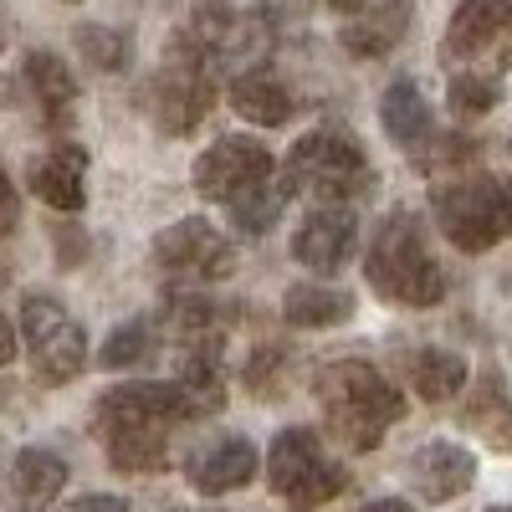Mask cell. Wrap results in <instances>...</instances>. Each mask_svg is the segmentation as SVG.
<instances>
[{
	"label": "cell",
	"mask_w": 512,
	"mask_h": 512,
	"mask_svg": "<svg viewBox=\"0 0 512 512\" xmlns=\"http://www.w3.org/2000/svg\"><path fill=\"white\" fill-rule=\"evenodd\" d=\"M313 395L323 405L328 436L338 446H349V451H374L384 436H390V425L405 415V395L364 359L323 364L318 379H313Z\"/></svg>",
	"instance_id": "3"
},
{
	"label": "cell",
	"mask_w": 512,
	"mask_h": 512,
	"mask_svg": "<svg viewBox=\"0 0 512 512\" xmlns=\"http://www.w3.org/2000/svg\"><path fill=\"white\" fill-rule=\"evenodd\" d=\"M267 487L287 502V512H318L349 487V472L323 456L318 431L287 425V431H277V441L267 451Z\"/></svg>",
	"instance_id": "9"
},
{
	"label": "cell",
	"mask_w": 512,
	"mask_h": 512,
	"mask_svg": "<svg viewBox=\"0 0 512 512\" xmlns=\"http://www.w3.org/2000/svg\"><path fill=\"white\" fill-rule=\"evenodd\" d=\"M149 349H154V333H149V318H128V323H118L113 328V338L103 344V369H134V364H144L149 359Z\"/></svg>",
	"instance_id": "25"
},
{
	"label": "cell",
	"mask_w": 512,
	"mask_h": 512,
	"mask_svg": "<svg viewBox=\"0 0 512 512\" xmlns=\"http://www.w3.org/2000/svg\"><path fill=\"white\" fill-rule=\"evenodd\" d=\"M405 374H410V390L425 405H446L466 390V359L456 349H415L405 359Z\"/></svg>",
	"instance_id": "21"
},
{
	"label": "cell",
	"mask_w": 512,
	"mask_h": 512,
	"mask_svg": "<svg viewBox=\"0 0 512 512\" xmlns=\"http://www.w3.org/2000/svg\"><path fill=\"white\" fill-rule=\"evenodd\" d=\"M487 512H512V502H502V507H487Z\"/></svg>",
	"instance_id": "34"
},
{
	"label": "cell",
	"mask_w": 512,
	"mask_h": 512,
	"mask_svg": "<svg viewBox=\"0 0 512 512\" xmlns=\"http://www.w3.org/2000/svg\"><path fill=\"white\" fill-rule=\"evenodd\" d=\"M451 108L466 113V118H477L487 108H497L502 88H497V77H477V72H451V88H446Z\"/></svg>",
	"instance_id": "27"
},
{
	"label": "cell",
	"mask_w": 512,
	"mask_h": 512,
	"mask_svg": "<svg viewBox=\"0 0 512 512\" xmlns=\"http://www.w3.org/2000/svg\"><path fill=\"white\" fill-rule=\"evenodd\" d=\"M195 190L231 210V226L246 236H267L292 190L282 185V164L262 139H221L195 159Z\"/></svg>",
	"instance_id": "2"
},
{
	"label": "cell",
	"mask_w": 512,
	"mask_h": 512,
	"mask_svg": "<svg viewBox=\"0 0 512 512\" xmlns=\"http://www.w3.org/2000/svg\"><path fill=\"white\" fill-rule=\"evenodd\" d=\"M256 466H262V456H256V446H251L246 436H221L216 446H205V451H195V456H190L185 477H190V487H195V492L221 497V492L246 487V482L256 477Z\"/></svg>",
	"instance_id": "17"
},
{
	"label": "cell",
	"mask_w": 512,
	"mask_h": 512,
	"mask_svg": "<svg viewBox=\"0 0 512 512\" xmlns=\"http://www.w3.org/2000/svg\"><path fill=\"white\" fill-rule=\"evenodd\" d=\"M26 185H31L36 200H47L52 210H62V216H77V210L88 205V149L57 144L47 159L31 164Z\"/></svg>",
	"instance_id": "16"
},
{
	"label": "cell",
	"mask_w": 512,
	"mask_h": 512,
	"mask_svg": "<svg viewBox=\"0 0 512 512\" xmlns=\"http://www.w3.org/2000/svg\"><path fill=\"white\" fill-rule=\"evenodd\" d=\"M67 487V461L57 451H41V446H26L11 466V492L21 507H52Z\"/></svg>",
	"instance_id": "22"
},
{
	"label": "cell",
	"mask_w": 512,
	"mask_h": 512,
	"mask_svg": "<svg viewBox=\"0 0 512 512\" xmlns=\"http://www.w3.org/2000/svg\"><path fill=\"white\" fill-rule=\"evenodd\" d=\"M379 123H384V134H390L400 149H420L425 139L436 134V123H431V103L420 98V88L410 77L390 82L379 98Z\"/></svg>",
	"instance_id": "19"
},
{
	"label": "cell",
	"mask_w": 512,
	"mask_h": 512,
	"mask_svg": "<svg viewBox=\"0 0 512 512\" xmlns=\"http://www.w3.org/2000/svg\"><path fill=\"white\" fill-rule=\"evenodd\" d=\"M282 185L292 195H308L313 205H354L374 190V169L349 134L318 128V134H303L292 144L282 164Z\"/></svg>",
	"instance_id": "5"
},
{
	"label": "cell",
	"mask_w": 512,
	"mask_h": 512,
	"mask_svg": "<svg viewBox=\"0 0 512 512\" xmlns=\"http://www.w3.org/2000/svg\"><path fill=\"white\" fill-rule=\"evenodd\" d=\"M210 72H251L272 52V31L256 11L226 6V0H195L185 31L175 36Z\"/></svg>",
	"instance_id": "8"
},
{
	"label": "cell",
	"mask_w": 512,
	"mask_h": 512,
	"mask_svg": "<svg viewBox=\"0 0 512 512\" xmlns=\"http://www.w3.org/2000/svg\"><path fill=\"white\" fill-rule=\"evenodd\" d=\"M16 349H21V333H16V323H11L6 313H0V369L16 359Z\"/></svg>",
	"instance_id": "31"
},
{
	"label": "cell",
	"mask_w": 512,
	"mask_h": 512,
	"mask_svg": "<svg viewBox=\"0 0 512 512\" xmlns=\"http://www.w3.org/2000/svg\"><path fill=\"white\" fill-rule=\"evenodd\" d=\"M354 241H359V221H354L349 205H313L303 216V226H297V236H292V256L308 272L333 277L354 256Z\"/></svg>",
	"instance_id": "13"
},
{
	"label": "cell",
	"mask_w": 512,
	"mask_h": 512,
	"mask_svg": "<svg viewBox=\"0 0 512 512\" xmlns=\"http://www.w3.org/2000/svg\"><path fill=\"white\" fill-rule=\"evenodd\" d=\"M364 512H415V507H410L405 497H374V502H369Z\"/></svg>",
	"instance_id": "32"
},
{
	"label": "cell",
	"mask_w": 512,
	"mask_h": 512,
	"mask_svg": "<svg viewBox=\"0 0 512 512\" xmlns=\"http://www.w3.org/2000/svg\"><path fill=\"white\" fill-rule=\"evenodd\" d=\"M77 47H82V57H88L98 72H123L128 57H134L128 36L113 31V26H77Z\"/></svg>",
	"instance_id": "26"
},
{
	"label": "cell",
	"mask_w": 512,
	"mask_h": 512,
	"mask_svg": "<svg viewBox=\"0 0 512 512\" xmlns=\"http://www.w3.org/2000/svg\"><path fill=\"white\" fill-rule=\"evenodd\" d=\"M507 154H512V144H507Z\"/></svg>",
	"instance_id": "35"
},
{
	"label": "cell",
	"mask_w": 512,
	"mask_h": 512,
	"mask_svg": "<svg viewBox=\"0 0 512 512\" xmlns=\"http://www.w3.org/2000/svg\"><path fill=\"white\" fill-rule=\"evenodd\" d=\"M405 26H410V6H405V0H390V6L369 11L364 21L344 26L338 41L349 47V57H384V52H395V41H400Z\"/></svg>",
	"instance_id": "24"
},
{
	"label": "cell",
	"mask_w": 512,
	"mask_h": 512,
	"mask_svg": "<svg viewBox=\"0 0 512 512\" xmlns=\"http://www.w3.org/2000/svg\"><path fill=\"white\" fill-rule=\"evenodd\" d=\"M282 318L292 328H333L354 318V297L328 282H297L282 292Z\"/></svg>",
	"instance_id": "20"
},
{
	"label": "cell",
	"mask_w": 512,
	"mask_h": 512,
	"mask_svg": "<svg viewBox=\"0 0 512 512\" xmlns=\"http://www.w3.org/2000/svg\"><path fill=\"white\" fill-rule=\"evenodd\" d=\"M461 425L497 456H512V395H507L502 369H482L472 379V390L461 400Z\"/></svg>",
	"instance_id": "15"
},
{
	"label": "cell",
	"mask_w": 512,
	"mask_h": 512,
	"mask_svg": "<svg viewBox=\"0 0 512 512\" xmlns=\"http://www.w3.org/2000/svg\"><path fill=\"white\" fill-rule=\"evenodd\" d=\"M231 108H236V118H246V123H256V128H277V123H287L292 118V93H287V82H277L272 72H236L231 77Z\"/></svg>",
	"instance_id": "18"
},
{
	"label": "cell",
	"mask_w": 512,
	"mask_h": 512,
	"mask_svg": "<svg viewBox=\"0 0 512 512\" xmlns=\"http://www.w3.org/2000/svg\"><path fill=\"white\" fill-rule=\"evenodd\" d=\"M282 384H287V354L282 349H256L251 359H246V390L251 395H262V400H272V395H282Z\"/></svg>",
	"instance_id": "28"
},
{
	"label": "cell",
	"mask_w": 512,
	"mask_h": 512,
	"mask_svg": "<svg viewBox=\"0 0 512 512\" xmlns=\"http://www.w3.org/2000/svg\"><path fill=\"white\" fill-rule=\"evenodd\" d=\"M154 262L185 282H221L236 272V251L205 216H185L154 236Z\"/></svg>",
	"instance_id": "12"
},
{
	"label": "cell",
	"mask_w": 512,
	"mask_h": 512,
	"mask_svg": "<svg viewBox=\"0 0 512 512\" xmlns=\"http://www.w3.org/2000/svg\"><path fill=\"white\" fill-rule=\"evenodd\" d=\"M446 72L502 77L512 67V0H461L441 41Z\"/></svg>",
	"instance_id": "11"
},
{
	"label": "cell",
	"mask_w": 512,
	"mask_h": 512,
	"mask_svg": "<svg viewBox=\"0 0 512 512\" xmlns=\"http://www.w3.org/2000/svg\"><path fill=\"white\" fill-rule=\"evenodd\" d=\"M57 512H128V502L123 497H108V492H88V497H77V502H67Z\"/></svg>",
	"instance_id": "30"
},
{
	"label": "cell",
	"mask_w": 512,
	"mask_h": 512,
	"mask_svg": "<svg viewBox=\"0 0 512 512\" xmlns=\"http://www.w3.org/2000/svg\"><path fill=\"white\" fill-rule=\"evenodd\" d=\"M364 277L369 287L395 308H436L446 297V272L436 262L431 241H425L420 221L410 210H395L369 241V256H364Z\"/></svg>",
	"instance_id": "4"
},
{
	"label": "cell",
	"mask_w": 512,
	"mask_h": 512,
	"mask_svg": "<svg viewBox=\"0 0 512 512\" xmlns=\"http://www.w3.org/2000/svg\"><path fill=\"white\" fill-rule=\"evenodd\" d=\"M16 221H21V195H16V185L6 175V164H0V241L16 231Z\"/></svg>",
	"instance_id": "29"
},
{
	"label": "cell",
	"mask_w": 512,
	"mask_h": 512,
	"mask_svg": "<svg viewBox=\"0 0 512 512\" xmlns=\"http://www.w3.org/2000/svg\"><path fill=\"white\" fill-rule=\"evenodd\" d=\"M323 6H328V11H338V16H359V11L369 6V0H323Z\"/></svg>",
	"instance_id": "33"
},
{
	"label": "cell",
	"mask_w": 512,
	"mask_h": 512,
	"mask_svg": "<svg viewBox=\"0 0 512 512\" xmlns=\"http://www.w3.org/2000/svg\"><path fill=\"white\" fill-rule=\"evenodd\" d=\"M139 103L154 118L159 134L185 139L210 118V108H216V72H210L185 41H175V52H169L159 62V72L139 88Z\"/></svg>",
	"instance_id": "7"
},
{
	"label": "cell",
	"mask_w": 512,
	"mask_h": 512,
	"mask_svg": "<svg viewBox=\"0 0 512 512\" xmlns=\"http://www.w3.org/2000/svg\"><path fill=\"white\" fill-rule=\"evenodd\" d=\"M21 72H26V88H31V98L41 103V113L62 128L67 113H72V103H77V77L67 72V62H62L57 52H31Z\"/></svg>",
	"instance_id": "23"
},
{
	"label": "cell",
	"mask_w": 512,
	"mask_h": 512,
	"mask_svg": "<svg viewBox=\"0 0 512 512\" xmlns=\"http://www.w3.org/2000/svg\"><path fill=\"white\" fill-rule=\"evenodd\" d=\"M436 221L446 241L466 256H482L497 241L512 236V180H487V175H456L431 190Z\"/></svg>",
	"instance_id": "6"
},
{
	"label": "cell",
	"mask_w": 512,
	"mask_h": 512,
	"mask_svg": "<svg viewBox=\"0 0 512 512\" xmlns=\"http://www.w3.org/2000/svg\"><path fill=\"white\" fill-rule=\"evenodd\" d=\"M405 477H410V492L425 502H456L477 482V456L456 441H425L420 451H410Z\"/></svg>",
	"instance_id": "14"
},
{
	"label": "cell",
	"mask_w": 512,
	"mask_h": 512,
	"mask_svg": "<svg viewBox=\"0 0 512 512\" xmlns=\"http://www.w3.org/2000/svg\"><path fill=\"white\" fill-rule=\"evenodd\" d=\"M195 420L190 400L175 379L154 384V379H128L118 390H108L93 410V436L108 451L113 472L128 477H154L169 466V431Z\"/></svg>",
	"instance_id": "1"
},
{
	"label": "cell",
	"mask_w": 512,
	"mask_h": 512,
	"mask_svg": "<svg viewBox=\"0 0 512 512\" xmlns=\"http://www.w3.org/2000/svg\"><path fill=\"white\" fill-rule=\"evenodd\" d=\"M21 344H26V359H31V374L41 384H72L88 364V333L82 323L57 303L52 292H26L21 303Z\"/></svg>",
	"instance_id": "10"
}]
</instances>
